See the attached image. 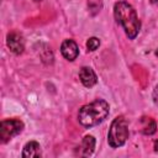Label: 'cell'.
<instances>
[{
  "label": "cell",
  "instance_id": "8",
  "mask_svg": "<svg viewBox=\"0 0 158 158\" xmlns=\"http://www.w3.org/2000/svg\"><path fill=\"white\" fill-rule=\"evenodd\" d=\"M22 157L23 158H35V157H41V146L36 141H30L25 144L23 151H22Z\"/></svg>",
  "mask_w": 158,
  "mask_h": 158
},
{
  "label": "cell",
  "instance_id": "10",
  "mask_svg": "<svg viewBox=\"0 0 158 158\" xmlns=\"http://www.w3.org/2000/svg\"><path fill=\"white\" fill-rule=\"evenodd\" d=\"M88 7L93 15L98 14L102 7V0H88Z\"/></svg>",
  "mask_w": 158,
  "mask_h": 158
},
{
  "label": "cell",
  "instance_id": "13",
  "mask_svg": "<svg viewBox=\"0 0 158 158\" xmlns=\"http://www.w3.org/2000/svg\"><path fill=\"white\" fill-rule=\"evenodd\" d=\"M152 98H153V102L158 106V84L154 86L153 89V94H152Z\"/></svg>",
  "mask_w": 158,
  "mask_h": 158
},
{
  "label": "cell",
  "instance_id": "6",
  "mask_svg": "<svg viewBox=\"0 0 158 158\" xmlns=\"http://www.w3.org/2000/svg\"><path fill=\"white\" fill-rule=\"evenodd\" d=\"M60 53L62 56L68 59V60H74L78 54H79V49H78V46L77 43L73 41V40H65L62 42V46H60Z\"/></svg>",
  "mask_w": 158,
  "mask_h": 158
},
{
  "label": "cell",
  "instance_id": "4",
  "mask_svg": "<svg viewBox=\"0 0 158 158\" xmlns=\"http://www.w3.org/2000/svg\"><path fill=\"white\" fill-rule=\"evenodd\" d=\"M23 130V122L17 118H10L4 120L0 123V141L2 143H6L12 137L21 133Z\"/></svg>",
  "mask_w": 158,
  "mask_h": 158
},
{
  "label": "cell",
  "instance_id": "12",
  "mask_svg": "<svg viewBox=\"0 0 158 158\" xmlns=\"http://www.w3.org/2000/svg\"><path fill=\"white\" fill-rule=\"evenodd\" d=\"M156 128H157L156 122H154L153 120H148V123L143 126L142 132H143L144 135H148V136H149V135H153V133L156 132Z\"/></svg>",
  "mask_w": 158,
  "mask_h": 158
},
{
  "label": "cell",
  "instance_id": "11",
  "mask_svg": "<svg viewBox=\"0 0 158 158\" xmlns=\"http://www.w3.org/2000/svg\"><path fill=\"white\" fill-rule=\"evenodd\" d=\"M99 46H100V40L96 38V37H90V38L86 41V48H88V51H90V52L96 51V49L99 48Z\"/></svg>",
  "mask_w": 158,
  "mask_h": 158
},
{
  "label": "cell",
  "instance_id": "15",
  "mask_svg": "<svg viewBox=\"0 0 158 158\" xmlns=\"http://www.w3.org/2000/svg\"><path fill=\"white\" fill-rule=\"evenodd\" d=\"M156 56H157V58H158V48H157V51H156Z\"/></svg>",
  "mask_w": 158,
  "mask_h": 158
},
{
  "label": "cell",
  "instance_id": "17",
  "mask_svg": "<svg viewBox=\"0 0 158 158\" xmlns=\"http://www.w3.org/2000/svg\"><path fill=\"white\" fill-rule=\"evenodd\" d=\"M153 1H158V0H153Z\"/></svg>",
  "mask_w": 158,
  "mask_h": 158
},
{
  "label": "cell",
  "instance_id": "14",
  "mask_svg": "<svg viewBox=\"0 0 158 158\" xmlns=\"http://www.w3.org/2000/svg\"><path fill=\"white\" fill-rule=\"evenodd\" d=\"M154 151H156V152H158V139H157V141H154Z\"/></svg>",
  "mask_w": 158,
  "mask_h": 158
},
{
  "label": "cell",
  "instance_id": "1",
  "mask_svg": "<svg viewBox=\"0 0 158 158\" xmlns=\"http://www.w3.org/2000/svg\"><path fill=\"white\" fill-rule=\"evenodd\" d=\"M114 15L117 23L121 25L122 28L125 30L126 36L131 40L136 38L141 28V23L136 14V10L128 2L121 0L117 1L114 6Z\"/></svg>",
  "mask_w": 158,
  "mask_h": 158
},
{
  "label": "cell",
  "instance_id": "3",
  "mask_svg": "<svg viewBox=\"0 0 158 158\" xmlns=\"http://www.w3.org/2000/svg\"><path fill=\"white\" fill-rule=\"evenodd\" d=\"M128 137V123L123 116H117L111 122L109 133H107V142L109 146L112 148H118L125 144Z\"/></svg>",
  "mask_w": 158,
  "mask_h": 158
},
{
  "label": "cell",
  "instance_id": "16",
  "mask_svg": "<svg viewBox=\"0 0 158 158\" xmlns=\"http://www.w3.org/2000/svg\"><path fill=\"white\" fill-rule=\"evenodd\" d=\"M33 1H41V0H33Z\"/></svg>",
  "mask_w": 158,
  "mask_h": 158
},
{
  "label": "cell",
  "instance_id": "9",
  "mask_svg": "<svg viewBox=\"0 0 158 158\" xmlns=\"http://www.w3.org/2000/svg\"><path fill=\"white\" fill-rule=\"evenodd\" d=\"M81 154L84 157H89L93 154L94 152V148H95V138L90 135L85 136L83 138V142H81Z\"/></svg>",
  "mask_w": 158,
  "mask_h": 158
},
{
  "label": "cell",
  "instance_id": "5",
  "mask_svg": "<svg viewBox=\"0 0 158 158\" xmlns=\"http://www.w3.org/2000/svg\"><path fill=\"white\" fill-rule=\"evenodd\" d=\"M6 44L9 49L15 54H21L25 49V40L19 32H11L6 37Z\"/></svg>",
  "mask_w": 158,
  "mask_h": 158
},
{
  "label": "cell",
  "instance_id": "2",
  "mask_svg": "<svg viewBox=\"0 0 158 158\" xmlns=\"http://www.w3.org/2000/svg\"><path fill=\"white\" fill-rule=\"evenodd\" d=\"M109 111H110L109 104L102 99H98L79 109L78 120L83 126L93 127L101 123L107 117Z\"/></svg>",
  "mask_w": 158,
  "mask_h": 158
},
{
  "label": "cell",
  "instance_id": "7",
  "mask_svg": "<svg viewBox=\"0 0 158 158\" xmlns=\"http://www.w3.org/2000/svg\"><path fill=\"white\" fill-rule=\"evenodd\" d=\"M79 79L81 81V84L86 88H91L96 84L98 81V78H96V74L94 73V70L89 67H83L80 68L79 70Z\"/></svg>",
  "mask_w": 158,
  "mask_h": 158
}]
</instances>
